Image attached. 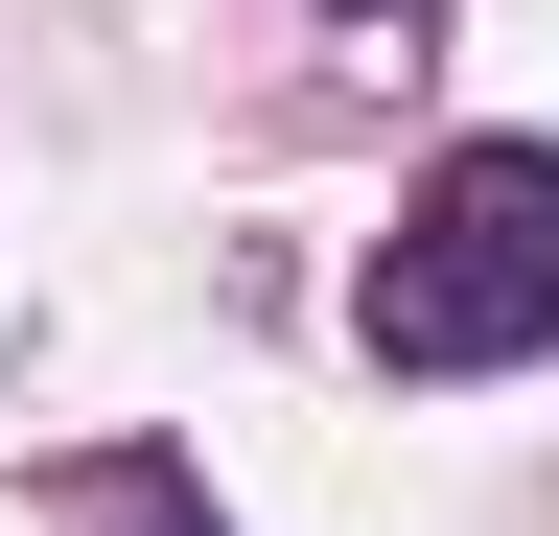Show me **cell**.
<instances>
[{"mask_svg": "<svg viewBox=\"0 0 559 536\" xmlns=\"http://www.w3.org/2000/svg\"><path fill=\"white\" fill-rule=\"evenodd\" d=\"M373 350L396 373H513V350H559V164L536 141H466L373 234Z\"/></svg>", "mask_w": 559, "mask_h": 536, "instance_id": "obj_1", "label": "cell"}]
</instances>
